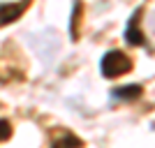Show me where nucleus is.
<instances>
[{
	"mask_svg": "<svg viewBox=\"0 0 155 148\" xmlns=\"http://www.w3.org/2000/svg\"><path fill=\"white\" fill-rule=\"evenodd\" d=\"M139 19H141V7L132 14L127 28H125V39H127L132 46H146V39H143V32L139 30Z\"/></svg>",
	"mask_w": 155,
	"mask_h": 148,
	"instance_id": "obj_4",
	"label": "nucleus"
},
{
	"mask_svg": "<svg viewBox=\"0 0 155 148\" xmlns=\"http://www.w3.org/2000/svg\"><path fill=\"white\" fill-rule=\"evenodd\" d=\"M28 44L42 58V63H51L53 56L60 49V37L53 30H46V32H39V35H28Z\"/></svg>",
	"mask_w": 155,
	"mask_h": 148,
	"instance_id": "obj_1",
	"label": "nucleus"
},
{
	"mask_svg": "<svg viewBox=\"0 0 155 148\" xmlns=\"http://www.w3.org/2000/svg\"><path fill=\"white\" fill-rule=\"evenodd\" d=\"M79 14H81V0H77V2H74V9H72V23H70L72 39H79V30H77V26H79Z\"/></svg>",
	"mask_w": 155,
	"mask_h": 148,
	"instance_id": "obj_7",
	"label": "nucleus"
},
{
	"mask_svg": "<svg viewBox=\"0 0 155 148\" xmlns=\"http://www.w3.org/2000/svg\"><path fill=\"white\" fill-rule=\"evenodd\" d=\"M9 136H12V123L7 118H0V141H5Z\"/></svg>",
	"mask_w": 155,
	"mask_h": 148,
	"instance_id": "obj_8",
	"label": "nucleus"
},
{
	"mask_svg": "<svg viewBox=\"0 0 155 148\" xmlns=\"http://www.w3.org/2000/svg\"><path fill=\"white\" fill-rule=\"evenodd\" d=\"M30 5V0H21V2H0V26H5V23H12L21 16V14L26 12V7Z\"/></svg>",
	"mask_w": 155,
	"mask_h": 148,
	"instance_id": "obj_3",
	"label": "nucleus"
},
{
	"mask_svg": "<svg viewBox=\"0 0 155 148\" xmlns=\"http://www.w3.org/2000/svg\"><path fill=\"white\" fill-rule=\"evenodd\" d=\"M111 93H114V97H116V100H120V102H132V100H139V97H141L143 88H141L139 84H130V86L114 88Z\"/></svg>",
	"mask_w": 155,
	"mask_h": 148,
	"instance_id": "obj_5",
	"label": "nucleus"
},
{
	"mask_svg": "<svg viewBox=\"0 0 155 148\" xmlns=\"http://www.w3.org/2000/svg\"><path fill=\"white\" fill-rule=\"evenodd\" d=\"M100 70H102V74H104L107 79L123 77V74H127V72L132 70V58H130L127 53L114 49V51L104 53L102 63H100Z\"/></svg>",
	"mask_w": 155,
	"mask_h": 148,
	"instance_id": "obj_2",
	"label": "nucleus"
},
{
	"mask_svg": "<svg viewBox=\"0 0 155 148\" xmlns=\"http://www.w3.org/2000/svg\"><path fill=\"white\" fill-rule=\"evenodd\" d=\"M51 148H81V139L65 130V132H60L58 136L51 139Z\"/></svg>",
	"mask_w": 155,
	"mask_h": 148,
	"instance_id": "obj_6",
	"label": "nucleus"
}]
</instances>
